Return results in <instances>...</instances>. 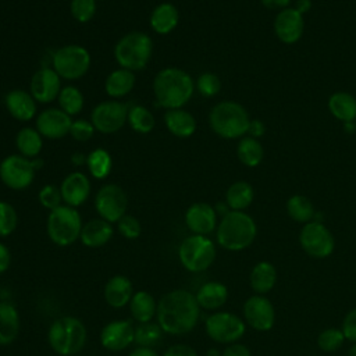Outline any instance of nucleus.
I'll return each mask as SVG.
<instances>
[{"instance_id":"864d4df0","label":"nucleus","mask_w":356,"mask_h":356,"mask_svg":"<svg viewBox=\"0 0 356 356\" xmlns=\"http://www.w3.org/2000/svg\"><path fill=\"white\" fill-rule=\"evenodd\" d=\"M11 263V253L8 250V248L0 242V274L7 271Z\"/></svg>"},{"instance_id":"423d86ee","label":"nucleus","mask_w":356,"mask_h":356,"mask_svg":"<svg viewBox=\"0 0 356 356\" xmlns=\"http://www.w3.org/2000/svg\"><path fill=\"white\" fill-rule=\"evenodd\" d=\"M153 42L145 32H129L124 35L114 47V58L121 68L129 71L143 70L150 61Z\"/></svg>"},{"instance_id":"0eeeda50","label":"nucleus","mask_w":356,"mask_h":356,"mask_svg":"<svg viewBox=\"0 0 356 356\" xmlns=\"http://www.w3.org/2000/svg\"><path fill=\"white\" fill-rule=\"evenodd\" d=\"M82 227L79 211L68 204H61L50 210L46 221L47 235L58 246H70L79 239Z\"/></svg>"},{"instance_id":"c756f323","label":"nucleus","mask_w":356,"mask_h":356,"mask_svg":"<svg viewBox=\"0 0 356 356\" xmlns=\"http://www.w3.org/2000/svg\"><path fill=\"white\" fill-rule=\"evenodd\" d=\"M157 302L147 291H138L132 295L129 302V312L134 320L140 323H149L156 316Z\"/></svg>"},{"instance_id":"412c9836","label":"nucleus","mask_w":356,"mask_h":356,"mask_svg":"<svg viewBox=\"0 0 356 356\" xmlns=\"http://www.w3.org/2000/svg\"><path fill=\"white\" fill-rule=\"evenodd\" d=\"M63 202L71 207H78L90 195V182L83 172H70L60 185Z\"/></svg>"},{"instance_id":"a19ab883","label":"nucleus","mask_w":356,"mask_h":356,"mask_svg":"<svg viewBox=\"0 0 356 356\" xmlns=\"http://www.w3.org/2000/svg\"><path fill=\"white\" fill-rule=\"evenodd\" d=\"M18 225V214L13 204L0 200V236L11 235Z\"/></svg>"},{"instance_id":"39448f33","label":"nucleus","mask_w":356,"mask_h":356,"mask_svg":"<svg viewBox=\"0 0 356 356\" xmlns=\"http://www.w3.org/2000/svg\"><path fill=\"white\" fill-rule=\"evenodd\" d=\"M209 122L214 134L224 139H236L248 134L250 122L245 107L232 100L217 103L209 115Z\"/></svg>"},{"instance_id":"e433bc0d","label":"nucleus","mask_w":356,"mask_h":356,"mask_svg":"<svg viewBox=\"0 0 356 356\" xmlns=\"http://www.w3.org/2000/svg\"><path fill=\"white\" fill-rule=\"evenodd\" d=\"M286 211L289 217L298 222H310L316 214L313 203L303 195H293L286 202Z\"/></svg>"},{"instance_id":"dca6fc26","label":"nucleus","mask_w":356,"mask_h":356,"mask_svg":"<svg viewBox=\"0 0 356 356\" xmlns=\"http://www.w3.org/2000/svg\"><path fill=\"white\" fill-rule=\"evenodd\" d=\"M61 89V78L53 68L43 67L32 75L29 92L39 103L53 102L58 97Z\"/></svg>"},{"instance_id":"bb28decb","label":"nucleus","mask_w":356,"mask_h":356,"mask_svg":"<svg viewBox=\"0 0 356 356\" xmlns=\"http://www.w3.org/2000/svg\"><path fill=\"white\" fill-rule=\"evenodd\" d=\"M19 325L17 307L8 302H0V346H7L17 339Z\"/></svg>"},{"instance_id":"4be33fe9","label":"nucleus","mask_w":356,"mask_h":356,"mask_svg":"<svg viewBox=\"0 0 356 356\" xmlns=\"http://www.w3.org/2000/svg\"><path fill=\"white\" fill-rule=\"evenodd\" d=\"M6 108L18 121H29L36 115V100L24 89H13L6 95Z\"/></svg>"},{"instance_id":"13d9d810","label":"nucleus","mask_w":356,"mask_h":356,"mask_svg":"<svg viewBox=\"0 0 356 356\" xmlns=\"http://www.w3.org/2000/svg\"><path fill=\"white\" fill-rule=\"evenodd\" d=\"M71 161H72V164H75V165H82V164L86 163V156L82 154V153H74V154L71 156Z\"/></svg>"},{"instance_id":"2eb2a0df","label":"nucleus","mask_w":356,"mask_h":356,"mask_svg":"<svg viewBox=\"0 0 356 356\" xmlns=\"http://www.w3.org/2000/svg\"><path fill=\"white\" fill-rule=\"evenodd\" d=\"M245 321L257 331H268L275 321V312L273 303L261 296H250L243 305Z\"/></svg>"},{"instance_id":"4d7b16f0","label":"nucleus","mask_w":356,"mask_h":356,"mask_svg":"<svg viewBox=\"0 0 356 356\" xmlns=\"http://www.w3.org/2000/svg\"><path fill=\"white\" fill-rule=\"evenodd\" d=\"M295 8L303 15V14H306V13L310 11V8H312V0H296Z\"/></svg>"},{"instance_id":"72a5a7b5","label":"nucleus","mask_w":356,"mask_h":356,"mask_svg":"<svg viewBox=\"0 0 356 356\" xmlns=\"http://www.w3.org/2000/svg\"><path fill=\"white\" fill-rule=\"evenodd\" d=\"M15 146L19 150V154L33 159L36 157L43 146V136L36 128L24 127L18 131L15 136Z\"/></svg>"},{"instance_id":"aec40b11","label":"nucleus","mask_w":356,"mask_h":356,"mask_svg":"<svg viewBox=\"0 0 356 356\" xmlns=\"http://www.w3.org/2000/svg\"><path fill=\"white\" fill-rule=\"evenodd\" d=\"M185 224L191 232L207 236L217 227V211L209 203H193L185 211Z\"/></svg>"},{"instance_id":"f704fd0d","label":"nucleus","mask_w":356,"mask_h":356,"mask_svg":"<svg viewBox=\"0 0 356 356\" xmlns=\"http://www.w3.org/2000/svg\"><path fill=\"white\" fill-rule=\"evenodd\" d=\"M236 154L239 161L246 167H256L261 163L264 150L257 139L252 136H243L236 146Z\"/></svg>"},{"instance_id":"cd10ccee","label":"nucleus","mask_w":356,"mask_h":356,"mask_svg":"<svg viewBox=\"0 0 356 356\" xmlns=\"http://www.w3.org/2000/svg\"><path fill=\"white\" fill-rule=\"evenodd\" d=\"M196 300L200 309L206 310H217L220 309L228 299V289L224 284L217 281L204 282L196 292Z\"/></svg>"},{"instance_id":"4468645a","label":"nucleus","mask_w":356,"mask_h":356,"mask_svg":"<svg viewBox=\"0 0 356 356\" xmlns=\"http://www.w3.org/2000/svg\"><path fill=\"white\" fill-rule=\"evenodd\" d=\"M128 107L118 100H106L99 103L90 114V121L96 131L102 134H114L128 121Z\"/></svg>"},{"instance_id":"c03bdc74","label":"nucleus","mask_w":356,"mask_h":356,"mask_svg":"<svg viewBox=\"0 0 356 356\" xmlns=\"http://www.w3.org/2000/svg\"><path fill=\"white\" fill-rule=\"evenodd\" d=\"M70 10L78 22H88L96 13V0H71Z\"/></svg>"},{"instance_id":"6e6d98bb","label":"nucleus","mask_w":356,"mask_h":356,"mask_svg":"<svg viewBox=\"0 0 356 356\" xmlns=\"http://www.w3.org/2000/svg\"><path fill=\"white\" fill-rule=\"evenodd\" d=\"M128 356H160L153 348H147V346H136L135 349H132L129 352Z\"/></svg>"},{"instance_id":"6e6552de","label":"nucleus","mask_w":356,"mask_h":356,"mask_svg":"<svg viewBox=\"0 0 356 356\" xmlns=\"http://www.w3.org/2000/svg\"><path fill=\"white\" fill-rule=\"evenodd\" d=\"M181 266L191 273L207 270L216 260V245L206 235H189L178 248Z\"/></svg>"},{"instance_id":"09e8293b","label":"nucleus","mask_w":356,"mask_h":356,"mask_svg":"<svg viewBox=\"0 0 356 356\" xmlns=\"http://www.w3.org/2000/svg\"><path fill=\"white\" fill-rule=\"evenodd\" d=\"M342 332L345 335V339H349L350 342H356V307L352 309L343 318L342 323Z\"/></svg>"},{"instance_id":"393cba45","label":"nucleus","mask_w":356,"mask_h":356,"mask_svg":"<svg viewBox=\"0 0 356 356\" xmlns=\"http://www.w3.org/2000/svg\"><path fill=\"white\" fill-rule=\"evenodd\" d=\"M179 21L178 8L172 3L157 4L149 18L152 29L159 35H167L172 32Z\"/></svg>"},{"instance_id":"58836bf2","label":"nucleus","mask_w":356,"mask_h":356,"mask_svg":"<svg viewBox=\"0 0 356 356\" xmlns=\"http://www.w3.org/2000/svg\"><path fill=\"white\" fill-rule=\"evenodd\" d=\"M164 331L157 323L149 321V323H140L135 328V338L134 342L138 346H147L154 348L163 341Z\"/></svg>"},{"instance_id":"a211bd4d","label":"nucleus","mask_w":356,"mask_h":356,"mask_svg":"<svg viewBox=\"0 0 356 356\" xmlns=\"http://www.w3.org/2000/svg\"><path fill=\"white\" fill-rule=\"evenodd\" d=\"M303 29V15L295 7L281 10L274 19V33L285 44L296 43L302 38Z\"/></svg>"},{"instance_id":"de8ad7c7","label":"nucleus","mask_w":356,"mask_h":356,"mask_svg":"<svg viewBox=\"0 0 356 356\" xmlns=\"http://www.w3.org/2000/svg\"><path fill=\"white\" fill-rule=\"evenodd\" d=\"M95 127L92 124V121H88V120H75L72 121L71 124V128H70V135L78 140V142H86L89 140L93 134H95Z\"/></svg>"},{"instance_id":"ddd939ff","label":"nucleus","mask_w":356,"mask_h":356,"mask_svg":"<svg viewBox=\"0 0 356 356\" xmlns=\"http://www.w3.org/2000/svg\"><path fill=\"white\" fill-rule=\"evenodd\" d=\"M95 209L100 218L108 222H117L127 214L128 196L117 184L103 185L95 196Z\"/></svg>"},{"instance_id":"6ab92c4d","label":"nucleus","mask_w":356,"mask_h":356,"mask_svg":"<svg viewBox=\"0 0 356 356\" xmlns=\"http://www.w3.org/2000/svg\"><path fill=\"white\" fill-rule=\"evenodd\" d=\"M72 120L60 107H50L36 117V129L43 138L60 139L70 134Z\"/></svg>"},{"instance_id":"b1692460","label":"nucleus","mask_w":356,"mask_h":356,"mask_svg":"<svg viewBox=\"0 0 356 356\" xmlns=\"http://www.w3.org/2000/svg\"><path fill=\"white\" fill-rule=\"evenodd\" d=\"M114 235V228L111 222L103 218H92L83 224L81 231V242L86 248H102Z\"/></svg>"},{"instance_id":"7c9ffc66","label":"nucleus","mask_w":356,"mask_h":356,"mask_svg":"<svg viewBox=\"0 0 356 356\" xmlns=\"http://www.w3.org/2000/svg\"><path fill=\"white\" fill-rule=\"evenodd\" d=\"M330 113L342 122L356 120V99L348 92H335L328 99Z\"/></svg>"},{"instance_id":"603ef678","label":"nucleus","mask_w":356,"mask_h":356,"mask_svg":"<svg viewBox=\"0 0 356 356\" xmlns=\"http://www.w3.org/2000/svg\"><path fill=\"white\" fill-rule=\"evenodd\" d=\"M248 134H249V136L259 139L266 134V127L260 120H250L249 127H248Z\"/></svg>"},{"instance_id":"49530a36","label":"nucleus","mask_w":356,"mask_h":356,"mask_svg":"<svg viewBox=\"0 0 356 356\" xmlns=\"http://www.w3.org/2000/svg\"><path fill=\"white\" fill-rule=\"evenodd\" d=\"M117 229L127 239H136L142 232L139 220L131 214H125L117 221Z\"/></svg>"},{"instance_id":"7ed1b4c3","label":"nucleus","mask_w":356,"mask_h":356,"mask_svg":"<svg viewBox=\"0 0 356 356\" xmlns=\"http://www.w3.org/2000/svg\"><path fill=\"white\" fill-rule=\"evenodd\" d=\"M257 234L254 220L245 211L231 210L221 217L217 225V243L231 252L249 248Z\"/></svg>"},{"instance_id":"20e7f679","label":"nucleus","mask_w":356,"mask_h":356,"mask_svg":"<svg viewBox=\"0 0 356 356\" xmlns=\"http://www.w3.org/2000/svg\"><path fill=\"white\" fill-rule=\"evenodd\" d=\"M85 324L72 316H64L54 320L47 331L50 348L60 356H74L79 353L86 343Z\"/></svg>"},{"instance_id":"f8f14e48","label":"nucleus","mask_w":356,"mask_h":356,"mask_svg":"<svg viewBox=\"0 0 356 356\" xmlns=\"http://www.w3.org/2000/svg\"><path fill=\"white\" fill-rule=\"evenodd\" d=\"M302 249L314 259L328 257L334 248L335 239L331 231L321 221H310L303 225L299 234Z\"/></svg>"},{"instance_id":"f03ea898","label":"nucleus","mask_w":356,"mask_h":356,"mask_svg":"<svg viewBox=\"0 0 356 356\" xmlns=\"http://www.w3.org/2000/svg\"><path fill=\"white\" fill-rule=\"evenodd\" d=\"M153 92L159 106L167 110L182 108L195 92V82L186 71L167 67L154 76Z\"/></svg>"},{"instance_id":"473e14b6","label":"nucleus","mask_w":356,"mask_h":356,"mask_svg":"<svg viewBox=\"0 0 356 356\" xmlns=\"http://www.w3.org/2000/svg\"><path fill=\"white\" fill-rule=\"evenodd\" d=\"M254 199L253 186L246 181H236L229 185L225 193V203L231 210L243 211Z\"/></svg>"},{"instance_id":"9d476101","label":"nucleus","mask_w":356,"mask_h":356,"mask_svg":"<svg viewBox=\"0 0 356 356\" xmlns=\"http://www.w3.org/2000/svg\"><path fill=\"white\" fill-rule=\"evenodd\" d=\"M89 67L90 54L83 46L67 44L57 49L53 54V70L63 79H79L88 72Z\"/></svg>"},{"instance_id":"c9c22d12","label":"nucleus","mask_w":356,"mask_h":356,"mask_svg":"<svg viewBox=\"0 0 356 356\" xmlns=\"http://www.w3.org/2000/svg\"><path fill=\"white\" fill-rule=\"evenodd\" d=\"M86 165L93 178L104 179L111 171L113 160L106 149L97 147L86 156Z\"/></svg>"},{"instance_id":"5fc2aeb1","label":"nucleus","mask_w":356,"mask_h":356,"mask_svg":"<svg viewBox=\"0 0 356 356\" xmlns=\"http://www.w3.org/2000/svg\"><path fill=\"white\" fill-rule=\"evenodd\" d=\"M291 0H261V4L270 10H284L289 7Z\"/></svg>"},{"instance_id":"79ce46f5","label":"nucleus","mask_w":356,"mask_h":356,"mask_svg":"<svg viewBox=\"0 0 356 356\" xmlns=\"http://www.w3.org/2000/svg\"><path fill=\"white\" fill-rule=\"evenodd\" d=\"M343 341H345V335L342 330L327 328L320 332L317 338V345L324 352H334L342 346Z\"/></svg>"},{"instance_id":"f3484780","label":"nucleus","mask_w":356,"mask_h":356,"mask_svg":"<svg viewBox=\"0 0 356 356\" xmlns=\"http://www.w3.org/2000/svg\"><path fill=\"white\" fill-rule=\"evenodd\" d=\"M135 338V327L131 320H113L100 331V343L104 349L118 352L127 349Z\"/></svg>"},{"instance_id":"2f4dec72","label":"nucleus","mask_w":356,"mask_h":356,"mask_svg":"<svg viewBox=\"0 0 356 356\" xmlns=\"http://www.w3.org/2000/svg\"><path fill=\"white\" fill-rule=\"evenodd\" d=\"M250 286L257 293L270 292L277 282V270L270 261H259L250 271Z\"/></svg>"},{"instance_id":"ea45409f","label":"nucleus","mask_w":356,"mask_h":356,"mask_svg":"<svg viewBox=\"0 0 356 356\" xmlns=\"http://www.w3.org/2000/svg\"><path fill=\"white\" fill-rule=\"evenodd\" d=\"M58 104L60 108L67 113L70 117L76 115L83 108V95L75 86H64L58 95Z\"/></svg>"},{"instance_id":"9b49d317","label":"nucleus","mask_w":356,"mask_h":356,"mask_svg":"<svg viewBox=\"0 0 356 356\" xmlns=\"http://www.w3.org/2000/svg\"><path fill=\"white\" fill-rule=\"evenodd\" d=\"M204 330L210 339L218 343H234L246 331L245 321L229 312H216L204 321Z\"/></svg>"},{"instance_id":"a18cd8bd","label":"nucleus","mask_w":356,"mask_h":356,"mask_svg":"<svg viewBox=\"0 0 356 356\" xmlns=\"http://www.w3.org/2000/svg\"><path fill=\"white\" fill-rule=\"evenodd\" d=\"M38 199H39V203L47 210H54L56 207L61 206V202H63L60 188L50 184L42 186V189L39 191Z\"/></svg>"},{"instance_id":"3c124183","label":"nucleus","mask_w":356,"mask_h":356,"mask_svg":"<svg viewBox=\"0 0 356 356\" xmlns=\"http://www.w3.org/2000/svg\"><path fill=\"white\" fill-rule=\"evenodd\" d=\"M221 356H250V350L248 346L242 343H229L222 352Z\"/></svg>"},{"instance_id":"680f3d73","label":"nucleus","mask_w":356,"mask_h":356,"mask_svg":"<svg viewBox=\"0 0 356 356\" xmlns=\"http://www.w3.org/2000/svg\"><path fill=\"white\" fill-rule=\"evenodd\" d=\"M349 356H356V342L349 348V352H348Z\"/></svg>"},{"instance_id":"a878e982","label":"nucleus","mask_w":356,"mask_h":356,"mask_svg":"<svg viewBox=\"0 0 356 356\" xmlns=\"http://www.w3.org/2000/svg\"><path fill=\"white\" fill-rule=\"evenodd\" d=\"M164 124L168 132L177 138H189L196 131L195 117L184 108L167 110L164 114Z\"/></svg>"},{"instance_id":"37998d69","label":"nucleus","mask_w":356,"mask_h":356,"mask_svg":"<svg viewBox=\"0 0 356 356\" xmlns=\"http://www.w3.org/2000/svg\"><path fill=\"white\" fill-rule=\"evenodd\" d=\"M195 88L197 92L204 97H213L216 96L221 89V81L220 78L213 72H203L197 76Z\"/></svg>"},{"instance_id":"c85d7f7f","label":"nucleus","mask_w":356,"mask_h":356,"mask_svg":"<svg viewBox=\"0 0 356 356\" xmlns=\"http://www.w3.org/2000/svg\"><path fill=\"white\" fill-rule=\"evenodd\" d=\"M135 74L125 68L111 71L104 82L106 93L113 99H120L128 95L135 86Z\"/></svg>"},{"instance_id":"f257e3e1","label":"nucleus","mask_w":356,"mask_h":356,"mask_svg":"<svg viewBox=\"0 0 356 356\" xmlns=\"http://www.w3.org/2000/svg\"><path fill=\"white\" fill-rule=\"evenodd\" d=\"M156 318L165 334L185 335L196 327L200 318V306L192 292L172 289L157 302Z\"/></svg>"},{"instance_id":"1a4fd4ad","label":"nucleus","mask_w":356,"mask_h":356,"mask_svg":"<svg viewBox=\"0 0 356 356\" xmlns=\"http://www.w3.org/2000/svg\"><path fill=\"white\" fill-rule=\"evenodd\" d=\"M43 167V160L28 159L22 154H10L0 163V179L1 182L14 191H22L28 188L39 168Z\"/></svg>"},{"instance_id":"5701e85b","label":"nucleus","mask_w":356,"mask_h":356,"mask_svg":"<svg viewBox=\"0 0 356 356\" xmlns=\"http://www.w3.org/2000/svg\"><path fill=\"white\" fill-rule=\"evenodd\" d=\"M104 300L108 306L114 309H121L127 305H129L131 298L134 295V286L128 277L117 274L108 278V281L104 285Z\"/></svg>"},{"instance_id":"8fccbe9b","label":"nucleus","mask_w":356,"mask_h":356,"mask_svg":"<svg viewBox=\"0 0 356 356\" xmlns=\"http://www.w3.org/2000/svg\"><path fill=\"white\" fill-rule=\"evenodd\" d=\"M163 356H197V352L189 345L177 343V345H171L170 348H167L164 350Z\"/></svg>"},{"instance_id":"4c0bfd02","label":"nucleus","mask_w":356,"mask_h":356,"mask_svg":"<svg viewBox=\"0 0 356 356\" xmlns=\"http://www.w3.org/2000/svg\"><path fill=\"white\" fill-rule=\"evenodd\" d=\"M128 124L138 134H149L154 128L156 121L147 107L136 104L128 110Z\"/></svg>"},{"instance_id":"bf43d9fd","label":"nucleus","mask_w":356,"mask_h":356,"mask_svg":"<svg viewBox=\"0 0 356 356\" xmlns=\"http://www.w3.org/2000/svg\"><path fill=\"white\" fill-rule=\"evenodd\" d=\"M343 128L346 132H353L355 131V121L352 122H343Z\"/></svg>"},{"instance_id":"052dcab7","label":"nucleus","mask_w":356,"mask_h":356,"mask_svg":"<svg viewBox=\"0 0 356 356\" xmlns=\"http://www.w3.org/2000/svg\"><path fill=\"white\" fill-rule=\"evenodd\" d=\"M207 356H221V353L217 349H209Z\"/></svg>"}]
</instances>
